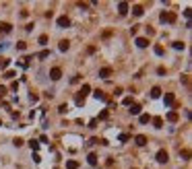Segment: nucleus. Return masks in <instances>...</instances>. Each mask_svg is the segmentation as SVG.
<instances>
[{
    "mask_svg": "<svg viewBox=\"0 0 192 169\" xmlns=\"http://www.w3.org/2000/svg\"><path fill=\"white\" fill-rule=\"evenodd\" d=\"M110 76H112V68H110V66H106V68L99 70V78H110Z\"/></svg>",
    "mask_w": 192,
    "mask_h": 169,
    "instance_id": "7",
    "label": "nucleus"
},
{
    "mask_svg": "<svg viewBox=\"0 0 192 169\" xmlns=\"http://www.w3.org/2000/svg\"><path fill=\"white\" fill-rule=\"evenodd\" d=\"M141 105H138V103H132V105H130V113H132V115H141Z\"/></svg>",
    "mask_w": 192,
    "mask_h": 169,
    "instance_id": "9",
    "label": "nucleus"
},
{
    "mask_svg": "<svg viewBox=\"0 0 192 169\" xmlns=\"http://www.w3.org/2000/svg\"><path fill=\"white\" fill-rule=\"evenodd\" d=\"M29 146H31V150H33V153H37V148H39V142H37V140H29Z\"/></svg>",
    "mask_w": 192,
    "mask_h": 169,
    "instance_id": "22",
    "label": "nucleus"
},
{
    "mask_svg": "<svg viewBox=\"0 0 192 169\" xmlns=\"http://www.w3.org/2000/svg\"><path fill=\"white\" fill-rule=\"evenodd\" d=\"M118 138H120V142H128V140H130V136L126 134V132H122V134H120Z\"/></svg>",
    "mask_w": 192,
    "mask_h": 169,
    "instance_id": "27",
    "label": "nucleus"
},
{
    "mask_svg": "<svg viewBox=\"0 0 192 169\" xmlns=\"http://www.w3.org/2000/svg\"><path fill=\"white\" fill-rule=\"evenodd\" d=\"M11 29H13V25L11 23H0V31H2V33H11Z\"/></svg>",
    "mask_w": 192,
    "mask_h": 169,
    "instance_id": "12",
    "label": "nucleus"
},
{
    "mask_svg": "<svg viewBox=\"0 0 192 169\" xmlns=\"http://www.w3.org/2000/svg\"><path fill=\"white\" fill-rule=\"evenodd\" d=\"M6 66H8V60H2V62H0V68H2V70H4Z\"/></svg>",
    "mask_w": 192,
    "mask_h": 169,
    "instance_id": "35",
    "label": "nucleus"
},
{
    "mask_svg": "<svg viewBox=\"0 0 192 169\" xmlns=\"http://www.w3.org/2000/svg\"><path fill=\"white\" fill-rule=\"evenodd\" d=\"M159 19L163 21V23H176V13H161V17H159Z\"/></svg>",
    "mask_w": 192,
    "mask_h": 169,
    "instance_id": "3",
    "label": "nucleus"
},
{
    "mask_svg": "<svg viewBox=\"0 0 192 169\" xmlns=\"http://www.w3.org/2000/svg\"><path fill=\"white\" fill-rule=\"evenodd\" d=\"M91 93V87L89 85H83L81 87V91H78V95H76V105H83L85 103V97Z\"/></svg>",
    "mask_w": 192,
    "mask_h": 169,
    "instance_id": "1",
    "label": "nucleus"
},
{
    "mask_svg": "<svg viewBox=\"0 0 192 169\" xmlns=\"http://www.w3.org/2000/svg\"><path fill=\"white\" fill-rule=\"evenodd\" d=\"M23 144V138H15V146H21Z\"/></svg>",
    "mask_w": 192,
    "mask_h": 169,
    "instance_id": "34",
    "label": "nucleus"
},
{
    "mask_svg": "<svg viewBox=\"0 0 192 169\" xmlns=\"http://www.w3.org/2000/svg\"><path fill=\"white\" fill-rule=\"evenodd\" d=\"M138 122H141V124H149V122H151V115H149V113H141Z\"/></svg>",
    "mask_w": 192,
    "mask_h": 169,
    "instance_id": "20",
    "label": "nucleus"
},
{
    "mask_svg": "<svg viewBox=\"0 0 192 169\" xmlns=\"http://www.w3.org/2000/svg\"><path fill=\"white\" fill-rule=\"evenodd\" d=\"M66 169H78V161H74V159L66 161Z\"/></svg>",
    "mask_w": 192,
    "mask_h": 169,
    "instance_id": "18",
    "label": "nucleus"
},
{
    "mask_svg": "<svg viewBox=\"0 0 192 169\" xmlns=\"http://www.w3.org/2000/svg\"><path fill=\"white\" fill-rule=\"evenodd\" d=\"M173 101H176L173 93H165V97H163V103H165V105H173Z\"/></svg>",
    "mask_w": 192,
    "mask_h": 169,
    "instance_id": "8",
    "label": "nucleus"
},
{
    "mask_svg": "<svg viewBox=\"0 0 192 169\" xmlns=\"http://www.w3.org/2000/svg\"><path fill=\"white\" fill-rule=\"evenodd\" d=\"M6 95V87H0V97H4Z\"/></svg>",
    "mask_w": 192,
    "mask_h": 169,
    "instance_id": "37",
    "label": "nucleus"
},
{
    "mask_svg": "<svg viewBox=\"0 0 192 169\" xmlns=\"http://www.w3.org/2000/svg\"><path fill=\"white\" fill-rule=\"evenodd\" d=\"M56 23H58V27H60V29H66V27H70V19H68L66 15L58 17V21H56Z\"/></svg>",
    "mask_w": 192,
    "mask_h": 169,
    "instance_id": "4",
    "label": "nucleus"
},
{
    "mask_svg": "<svg viewBox=\"0 0 192 169\" xmlns=\"http://www.w3.org/2000/svg\"><path fill=\"white\" fill-rule=\"evenodd\" d=\"M54 169H60V167H54Z\"/></svg>",
    "mask_w": 192,
    "mask_h": 169,
    "instance_id": "38",
    "label": "nucleus"
},
{
    "mask_svg": "<svg viewBox=\"0 0 192 169\" xmlns=\"http://www.w3.org/2000/svg\"><path fill=\"white\" fill-rule=\"evenodd\" d=\"M151 122H153L155 128H163V120L161 118H151Z\"/></svg>",
    "mask_w": 192,
    "mask_h": 169,
    "instance_id": "21",
    "label": "nucleus"
},
{
    "mask_svg": "<svg viewBox=\"0 0 192 169\" xmlns=\"http://www.w3.org/2000/svg\"><path fill=\"white\" fill-rule=\"evenodd\" d=\"M180 157L184 159V161H188V159H190V150H188V148H184V150H180Z\"/></svg>",
    "mask_w": 192,
    "mask_h": 169,
    "instance_id": "23",
    "label": "nucleus"
},
{
    "mask_svg": "<svg viewBox=\"0 0 192 169\" xmlns=\"http://www.w3.org/2000/svg\"><path fill=\"white\" fill-rule=\"evenodd\" d=\"M108 115H110V111H108V109H103V111L99 113V120H106V118H108Z\"/></svg>",
    "mask_w": 192,
    "mask_h": 169,
    "instance_id": "33",
    "label": "nucleus"
},
{
    "mask_svg": "<svg viewBox=\"0 0 192 169\" xmlns=\"http://www.w3.org/2000/svg\"><path fill=\"white\" fill-rule=\"evenodd\" d=\"M186 48V43H182V41H173V50H184Z\"/></svg>",
    "mask_w": 192,
    "mask_h": 169,
    "instance_id": "25",
    "label": "nucleus"
},
{
    "mask_svg": "<svg viewBox=\"0 0 192 169\" xmlns=\"http://www.w3.org/2000/svg\"><path fill=\"white\" fill-rule=\"evenodd\" d=\"M48 56H50V52H48V50H43V52H39V54H37V58H41V60H46Z\"/></svg>",
    "mask_w": 192,
    "mask_h": 169,
    "instance_id": "29",
    "label": "nucleus"
},
{
    "mask_svg": "<svg viewBox=\"0 0 192 169\" xmlns=\"http://www.w3.org/2000/svg\"><path fill=\"white\" fill-rule=\"evenodd\" d=\"M178 120H180L178 111H169V113H167V122H178Z\"/></svg>",
    "mask_w": 192,
    "mask_h": 169,
    "instance_id": "17",
    "label": "nucleus"
},
{
    "mask_svg": "<svg viewBox=\"0 0 192 169\" xmlns=\"http://www.w3.org/2000/svg\"><path fill=\"white\" fill-rule=\"evenodd\" d=\"M17 50H27V43H25V41H19V43H17Z\"/></svg>",
    "mask_w": 192,
    "mask_h": 169,
    "instance_id": "30",
    "label": "nucleus"
},
{
    "mask_svg": "<svg viewBox=\"0 0 192 169\" xmlns=\"http://www.w3.org/2000/svg\"><path fill=\"white\" fill-rule=\"evenodd\" d=\"M87 161H89V165H91V167H95V165H97V155H95V153H89Z\"/></svg>",
    "mask_w": 192,
    "mask_h": 169,
    "instance_id": "15",
    "label": "nucleus"
},
{
    "mask_svg": "<svg viewBox=\"0 0 192 169\" xmlns=\"http://www.w3.org/2000/svg\"><path fill=\"white\" fill-rule=\"evenodd\" d=\"M39 46H46V43H48V35H39Z\"/></svg>",
    "mask_w": 192,
    "mask_h": 169,
    "instance_id": "28",
    "label": "nucleus"
},
{
    "mask_svg": "<svg viewBox=\"0 0 192 169\" xmlns=\"http://www.w3.org/2000/svg\"><path fill=\"white\" fill-rule=\"evenodd\" d=\"M15 76H17L15 70H6V72H4V78H15Z\"/></svg>",
    "mask_w": 192,
    "mask_h": 169,
    "instance_id": "26",
    "label": "nucleus"
},
{
    "mask_svg": "<svg viewBox=\"0 0 192 169\" xmlns=\"http://www.w3.org/2000/svg\"><path fill=\"white\" fill-rule=\"evenodd\" d=\"M151 97H153V99H159V97H161V89L159 87H153L151 89Z\"/></svg>",
    "mask_w": 192,
    "mask_h": 169,
    "instance_id": "16",
    "label": "nucleus"
},
{
    "mask_svg": "<svg viewBox=\"0 0 192 169\" xmlns=\"http://www.w3.org/2000/svg\"><path fill=\"white\" fill-rule=\"evenodd\" d=\"M143 13H145V8H143L141 4H134V6H132V15H134V17H141Z\"/></svg>",
    "mask_w": 192,
    "mask_h": 169,
    "instance_id": "10",
    "label": "nucleus"
},
{
    "mask_svg": "<svg viewBox=\"0 0 192 169\" xmlns=\"http://www.w3.org/2000/svg\"><path fill=\"white\" fill-rule=\"evenodd\" d=\"M157 74H161V76H163V74H165V68H163V66H159V68H157Z\"/></svg>",
    "mask_w": 192,
    "mask_h": 169,
    "instance_id": "36",
    "label": "nucleus"
},
{
    "mask_svg": "<svg viewBox=\"0 0 192 169\" xmlns=\"http://www.w3.org/2000/svg\"><path fill=\"white\" fill-rule=\"evenodd\" d=\"M118 13L124 17V15H128V2H118Z\"/></svg>",
    "mask_w": 192,
    "mask_h": 169,
    "instance_id": "6",
    "label": "nucleus"
},
{
    "mask_svg": "<svg viewBox=\"0 0 192 169\" xmlns=\"http://www.w3.org/2000/svg\"><path fill=\"white\" fill-rule=\"evenodd\" d=\"M58 111H60V113H66V111H68V105H66V103H62V105L58 107Z\"/></svg>",
    "mask_w": 192,
    "mask_h": 169,
    "instance_id": "31",
    "label": "nucleus"
},
{
    "mask_svg": "<svg viewBox=\"0 0 192 169\" xmlns=\"http://www.w3.org/2000/svg\"><path fill=\"white\" fill-rule=\"evenodd\" d=\"M60 76H62V70H60L58 66L50 70V78H52V81H58V78H60Z\"/></svg>",
    "mask_w": 192,
    "mask_h": 169,
    "instance_id": "5",
    "label": "nucleus"
},
{
    "mask_svg": "<svg viewBox=\"0 0 192 169\" xmlns=\"http://www.w3.org/2000/svg\"><path fill=\"white\" fill-rule=\"evenodd\" d=\"M68 48H70V43H68L66 39H62V41H60V46H58V50H60V52H66Z\"/></svg>",
    "mask_w": 192,
    "mask_h": 169,
    "instance_id": "19",
    "label": "nucleus"
},
{
    "mask_svg": "<svg viewBox=\"0 0 192 169\" xmlns=\"http://www.w3.org/2000/svg\"><path fill=\"white\" fill-rule=\"evenodd\" d=\"M93 97H95L97 101H108V97H106V93H103V91H95Z\"/></svg>",
    "mask_w": 192,
    "mask_h": 169,
    "instance_id": "14",
    "label": "nucleus"
},
{
    "mask_svg": "<svg viewBox=\"0 0 192 169\" xmlns=\"http://www.w3.org/2000/svg\"><path fill=\"white\" fill-rule=\"evenodd\" d=\"M155 161H157V163H167V161H169V155H167V150H165V148L157 150V155H155Z\"/></svg>",
    "mask_w": 192,
    "mask_h": 169,
    "instance_id": "2",
    "label": "nucleus"
},
{
    "mask_svg": "<svg viewBox=\"0 0 192 169\" xmlns=\"http://www.w3.org/2000/svg\"><path fill=\"white\" fill-rule=\"evenodd\" d=\"M122 103H124V105H132V97H124Z\"/></svg>",
    "mask_w": 192,
    "mask_h": 169,
    "instance_id": "32",
    "label": "nucleus"
},
{
    "mask_svg": "<svg viewBox=\"0 0 192 169\" xmlns=\"http://www.w3.org/2000/svg\"><path fill=\"white\" fill-rule=\"evenodd\" d=\"M134 43H136L138 48H147V46H149V39H145V37H136Z\"/></svg>",
    "mask_w": 192,
    "mask_h": 169,
    "instance_id": "13",
    "label": "nucleus"
},
{
    "mask_svg": "<svg viewBox=\"0 0 192 169\" xmlns=\"http://www.w3.org/2000/svg\"><path fill=\"white\" fill-rule=\"evenodd\" d=\"M153 52H155L157 56H163V52H165V50H163V46H155V48H153Z\"/></svg>",
    "mask_w": 192,
    "mask_h": 169,
    "instance_id": "24",
    "label": "nucleus"
},
{
    "mask_svg": "<svg viewBox=\"0 0 192 169\" xmlns=\"http://www.w3.org/2000/svg\"><path fill=\"white\" fill-rule=\"evenodd\" d=\"M134 142H136L138 146H145V144H147V136H145V134H138V136L134 138Z\"/></svg>",
    "mask_w": 192,
    "mask_h": 169,
    "instance_id": "11",
    "label": "nucleus"
}]
</instances>
